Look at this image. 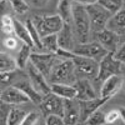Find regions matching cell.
I'll return each mask as SVG.
<instances>
[{"label":"cell","instance_id":"obj_20","mask_svg":"<svg viewBox=\"0 0 125 125\" xmlns=\"http://www.w3.org/2000/svg\"><path fill=\"white\" fill-rule=\"evenodd\" d=\"M51 93L60 96L61 99H76V89L74 85L66 84H51Z\"/></svg>","mask_w":125,"mask_h":125},{"label":"cell","instance_id":"obj_13","mask_svg":"<svg viewBox=\"0 0 125 125\" xmlns=\"http://www.w3.org/2000/svg\"><path fill=\"white\" fill-rule=\"evenodd\" d=\"M0 99L3 103L10 104V105H20V104H25L30 101L26 94L15 86H9L6 89H3Z\"/></svg>","mask_w":125,"mask_h":125},{"label":"cell","instance_id":"obj_33","mask_svg":"<svg viewBox=\"0 0 125 125\" xmlns=\"http://www.w3.org/2000/svg\"><path fill=\"white\" fill-rule=\"evenodd\" d=\"M11 109L13 108H10V104L1 101V106H0V125H8L9 114L11 111Z\"/></svg>","mask_w":125,"mask_h":125},{"label":"cell","instance_id":"obj_35","mask_svg":"<svg viewBox=\"0 0 125 125\" xmlns=\"http://www.w3.org/2000/svg\"><path fill=\"white\" fill-rule=\"evenodd\" d=\"M45 125H65V123L59 115H49L45 118Z\"/></svg>","mask_w":125,"mask_h":125},{"label":"cell","instance_id":"obj_37","mask_svg":"<svg viewBox=\"0 0 125 125\" xmlns=\"http://www.w3.org/2000/svg\"><path fill=\"white\" fill-rule=\"evenodd\" d=\"M3 44H4V46H6L10 50H15L18 48V39L14 36H6L3 40Z\"/></svg>","mask_w":125,"mask_h":125},{"label":"cell","instance_id":"obj_42","mask_svg":"<svg viewBox=\"0 0 125 125\" xmlns=\"http://www.w3.org/2000/svg\"><path fill=\"white\" fill-rule=\"evenodd\" d=\"M124 90H125V78H124Z\"/></svg>","mask_w":125,"mask_h":125},{"label":"cell","instance_id":"obj_8","mask_svg":"<svg viewBox=\"0 0 125 125\" xmlns=\"http://www.w3.org/2000/svg\"><path fill=\"white\" fill-rule=\"evenodd\" d=\"M39 108L45 118L49 115H59L61 118L64 116V99L55 95L54 93L45 95Z\"/></svg>","mask_w":125,"mask_h":125},{"label":"cell","instance_id":"obj_16","mask_svg":"<svg viewBox=\"0 0 125 125\" xmlns=\"http://www.w3.org/2000/svg\"><path fill=\"white\" fill-rule=\"evenodd\" d=\"M75 89H76V99L80 101L84 100H93L99 98L96 95L95 90H94V86L91 85V83L89 79H84V78H79L75 84H74Z\"/></svg>","mask_w":125,"mask_h":125},{"label":"cell","instance_id":"obj_14","mask_svg":"<svg viewBox=\"0 0 125 125\" xmlns=\"http://www.w3.org/2000/svg\"><path fill=\"white\" fill-rule=\"evenodd\" d=\"M64 123L65 125H76L80 121V109L78 99L64 100Z\"/></svg>","mask_w":125,"mask_h":125},{"label":"cell","instance_id":"obj_17","mask_svg":"<svg viewBox=\"0 0 125 125\" xmlns=\"http://www.w3.org/2000/svg\"><path fill=\"white\" fill-rule=\"evenodd\" d=\"M13 86H15V88L20 89L23 93H25L26 95H28V98L30 99V101H33L34 104H36V105H40V103L43 101V98L44 96L35 90V88L33 86V84L30 83V80L19 79Z\"/></svg>","mask_w":125,"mask_h":125},{"label":"cell","instance_id":"obj_34","mask_svg":"<svg viewBox=\"0 0 125 125\" xmlns=\"http://www.w3.org/2000/svg\"><path fill=\"white\" fill-rule=\"evenodd\" d=\"M39 113H36V111H30V113H28L26 114V116H25V119L23 120V123H21V125H36V123H38V120H39Z\"/></svg>","mask_w":125,"mask_h":125},{"label":"cell","instance_id":"obj_29","mask_svg":"<svg viewBox=\"0 0 125 125\" xmlns=\"http://www.w3.org/2000/svg\"><path fill=\"white\" fill-rule=\"evenodd\" d=\"M19 76H20V74L16 70L1 73V86L4 89H6L9 86H13L15 83L19 80Z\"/></svg>","mask_w":125,"mask_h":125},{"label":"cell","instance_id":"obj_9","mask_svg":"<svg viewBox=\"0 0 125 125\" xmlns=\"http://www.w3.org/2000/svg\"><path fill=\"white\" fill-rule=\"evenodd\" d=\"M73 53L78 56H85L90 58L96 61H101L105 55L108 54V51L104 49L98 41H91V43H84V44H79L75 46V49L73 50Z\"/></svg>","mask_w":125,"mask_h":125},{"label":"cell","instance_id":"obj_24","mask_svg":"<svg viewBox=\"0 0 125 125\" xmlns=\"http://www.w3.org/2000/svg\"><path fill=\"white\" fill-rule=\"evenodd\" d=\"M41 41H43V46H44V50L46 51V53L56 54V51L60 49L59 40H58V34L48 35L45 38H41Z\"/></svg>","mask_w":125,"mask_h":125},{"label":"cell","instance_id":"obj_25","mask_svg":"<svg viewBox=\"0 0 125 125\" xmlns=\"http://www.w3.org/2000/svg\"><path fill=\"white\" fill-rule=\"evenodd\" d=\"M16 60L13 59L6 53H0V73H6V71H13L16 70Z\"/></svg>","mask_w":125,"mask_h":125},{"label":"cell","instance_id":"obj_7","mask_svg":"<svg viewBox=\"0 0 125 125\" xmlns=\"http://www.w3.org/2000/svg\"><path fill=\"white\" fill-rule=\"evenodd\" d=\"M123 64L115 59L114 53H108L100 62H99V75L96 80L105 81L108 78L113 75H121Z\"/></svg>","mask_w":125,"mask_h":125},{"label":"cell","instance_id":"obj_36","mask_svg":"<svg viewBox=\"0 0 125 125\" xmlns=\"http://www.w3.org/2000/svg\"><path fill=\"white\" fill-rule=\"evenodd\" d=\"M120 119V110L113 109L109 113H106V124H113Z\"/></svg>","mask_w":125,"mask_h":125},{"label":"cell","instance_id":"obj_32","mask_svg":"<svg viewBox=\"0 0 125 125\" xmlns=\"http://www.w3.org/2000/svg\"><path fill=\"white\" fill-rule=\"evenodd\" d=\"M9 1H10V5H11L13 10L19 15L25 14L29 10V5L25 0H9Z\"/></svg>","mask_w":125,"mask_h":125},{"label":"cell","instance_id":"obj_2","mask_svg":"<svg viewBox=\"0 0 125 125\" xmlns=\"http://www.w3.org/2000/svg\"><path fill=\"white\" fill-rule=\"evenodd\" d=\"M51 84H66V85H74L78 80L75 66L73 60H62L60 59L55 66L51 70L50 74Z\"/></svg>","mask_w":125,"mask_h":125},{"label":"cell","instance_id":"obj_27","mask_svg":"<svg viewBox=\"0 0 125 125\" xmlns=\"http://www.w3.org/2000/svg\"><path fill=\"white\" fill-rule=\"evenodd\" d=\"M25 116H26L25 110L20 109V108H13L10 114H9L8 125H21Z\"/></svg>","mask_w":125,"mask_h":125},{"label":"cell","instance_id":"obj_4","mask_svg":"<svg viewBox=\"0 0 125 125\" xmlns=\"http://www.w3.org/2000/svg\"><path fill=\"white\" fill-rule=\"evenodd\" d=\"M86 11H88L89 19H90L91 31L95 33V34L99 33V31H101V30H104V29H106L109 20L113 16V14L109 11V10L103 8L99 3L86 6Z\"/></svg>","mask_w":125,"mask_h":125},{"label":"cell","instance_id":"obj_18","mask_svg":"<svg viewBox=\"0 0 125 125\" xmlns=\"http://www.w3.org/2000/svg\"><path fill=\"white\" fill-rule=\"evenodd\" d=\"M106 28L114 33H116L120 38L125 36V3L120 11L111 16Z\"/></svg>","mask_w":125,"mask_h":125},{"label":"cell","instance_id":"obj_26","mask_svg":"<svg viewBox=\"0 0 125 125\" xmlns=\"http://www.w3.org/2000/svg\"><path fill=\"white\" fill-rule=\"evenodd\" d=\"M25 25H26V28H28V30H29V33H30L31 39H33L34 48L39 49L40 51L44 50L43 41H41V38H40V35H39V33H38V30H36V28H35V25H34V23H33V20H31V19H28L26 23H25Z\"/></svg>","mask_w":125,"mask_h":125},{"label":"cell","instance_id":"obj_39","mask_svg":"<svg viewBox=\"0 0 125 125\" xmlns=\"http://www.w3.org/2000/svg\"><path fill=\"white\" fill-rule=\"evenodd\" d=\"M75 4L83 5V6H89V5H94V4H98L99 0H73Z\"/></svg>","mask_w":125,"mask_h":125},{"label":"cell","instance_id":"obj_31","mask_svg":"<svg viewBox=\"0 0 125 125\" xmlns=\"http://www.w3.org/2000/svg\"><path fill=\"white\" fill-rule=\"evenodd\" d=\"M1 31L8 36L14 31V20L9 15H1Z\"/></svg>","mask_w":125,"mask_h":125},{"label":"cell","instance_id":"obj_30","mask_svg":"<svg viewBox=\"0 0 125 125\" xmlns=\"http://www.w3.org/2000/svg\"><path fill=\"white\" fill-rule=\"evenodd\" d=\"M86 125H105L106 124V114L101 111L100 109L93 113L89 116V119L85 121Z\"/></svg>","mask_w":125,"mask_h":125},{"label":"cell","instance_id":"obj_1","mask_svg":"<svg viewBox=\"0 0 125 125\" xmlns=\"http://www.w3.org/2000/svg\"><path fill=\"white\" fill-rule=\"evenodd\" d=\"M73 25H74L75 35L80 44L88 43V39L91 31L90 19L86 11V6L74 4L73 8Z\"/></svg>","mask_w":125,"mask_h":125},{"label":"cell","instance_id":"obj_23","mask_svg":"<svg viewBox=\"0 0 125 125\" xmlns=\"http://www.w3.org/2000/svg\"><path fill=\"white\" fill-rule=\"evenodd\" d=\"M31 48L30 45H26V44H23V46L20 48L19 53L16 55V65H18V69H25L28 66V62L30 61V56L33 54L31 51Z\"/></svg>","mask_w":125,"mask_h":125},{"label":"cell","instance_id":"obj_40","mask_svg":"<svg viewBox=\"0 0 125 125\" xmlns=\"http://www.w3.org/2000/svg\"><path fill=\"white\" fill-rule=\"evenodd\" d=\"M48 1L49 0H31V4H33L35 8H41V6H44Z\"/></svg>","mask_w":125,"mask_h":125},{"label":"cell","instance_id":"obj_11","mask_svg":"<svg viewBox=\"0 0 125 125\" xmlns=\"http://www.w3.org/2000/svg\"><path fill=\"white\" fill-rule=\"evenodd\" d=\"M26 71H28V76H29L30 83L33 84V86L35 88V90L38 93H40L43 96H45V95L51 93V86H49L46 78L41 74L33 64H29L26 66Z\"/></svg>","mask_w":125,"mask_h":125},{"label":"cell","instance_id":"obj_3","mask_svg":"<svg viewBox=\"0 0 125 125\" xmlns=\"http://www.w3.org/2000/svg\"><path fill=\"white\" fill-rule=\"evenodd\" d=\"M33 23L38 30L40 38H45L48 35L58 34L64 26V20L59 15H36L33 19Z\"/></svg>","mask_w":125,"mask_h":125},{"label":"cell","instance_id":"obj_12","mask_svg":"<svg viewBox=\"0 0 125 125\" xmlns=\"http://www.w3.org/2000/svg\"><path fill=\"white\" fill-rule=\"evenodd\" d=\"M124 86V78L121 75H113L103 81V86L100 89V96L104 99H110L120 91Z\"/></svg>","mask_w":125,"mask_h":125},{"label":"cell","instance_id":"obj_5","mask_svg":"<svg viewBox=\"0 0 125 125\" xmlns=\"http://www.w3.org/2000/svg\"><path fill=\"white\" fill-rule=\"evenodd\" d=\"M74 61V66H75V73L76 76L79 78H84V79H98L99 75V61L85 58V56H78L73 59Z\"/></svg>","mask_w":125,"mask_h":125},{"label":"cell","instance_id":"obj_22","mask_svg":"<svg viewBox=\"0 0 125 125\" xmlns=\"http://www.w3.org/2000/svg\"><path fill=\"white\" fill-rule=\"evenodd\" d=\"M14 33L18 36V39H20L24 44L30 45L31 48H34V43H33V39L30 36V33L26 28L25 24L18 21V20H14Z\"/></svg>","mask_w":125,"mask_h":125},{"label":"cell","instance_id":"obj_41","mask_svg":"<svg viewBox=\"0 0 125 125\" xmlns=\"http://www.w3.org/2000/svg\"><path fill=\"white\" fill-rule=\"evenodd\" d=\"M120 110V119L123 120V123L125 124V108H121V109H119Z\"/></svg>","mask_w":125,"mask_h":125},{"label":"cell","instance_id":"obj_19","mask_svg":"<svg viewBox=\"0 0 125 125\" xmlns=\"http://www.w3.org/2000/svg\"><path fill=\"white\" fill-rule=\"evenodd\" d=\"M58 40H59V46L64 50L73 51L75 49L74 45V38H73V30L70 24H64L62 29L58 33Z\"/></svg>","mask_w":125,"mask_h":125},{"label":"cell","instance_id":"obj_10","mask_svg":"<svg viewBox=\"0 0 125 125\" xmlns=\"http://www.w3.org/2000/svg\"><path fill=\"white\" fill-rule=\"evenodd\" d=\"M96 39H98V43L105 49L108 53H115L119 49V46L123 44L121 38L116 33L109 30L108 28L99 31V33H96Z\"/></svg>","mask_w":125,"mask_h":125},{"label":"cell","instance_id":"obj_38","mask_svg":"<svg viewBox=\"0 0 125 125\" xmlns=\"http://www.w3.org/2000/svg\"><path fill=\"white\" fill-rule=\"evenodd\" d=\"M114 56H115L116 60H119L123 65H125V41L119 46V49L114 53Z\"/></svg>","mask_w":125,"mask_h":125},{"label":"cell","instance_id":"obj_21","mask_svg":"<svg viewBox=\"0 0 125 125\" xmlns=\"http://www.w3.org/2000/svg\"><path fill=\"white\" fill-rule=\"evenodd\" d=\"M73 0H59L58 1V15L64 20L65 24L73 23Z\"/></svg>","mask_w":125,"mask_h":125},{"label":"cell","instance_id":"obj_28","mask_svg":"<svg viewBox=\"0 0 125 125\" xmlns=\"http://www.w3.org/2000/svg\"><path fill=\"white\" fill-rule=\"evenodd\" d=\"M124 3L125 0H99V4L106 10H109L113 15L120 11L121 8L124 6Z\"/></svg>","mask_w":125,"mask_h":125},{"label":"cell","instance_id":"obj_6","mask_svg":"<svg viewBox=\"0 0 125 125\" xmlns=\"http://www.w3.org/2000/svg\"><path fill=\"white\" fill-rule=\"evenodd\" d=\"M60 60L56 54L50 53H34L30 56V64H33L45 78H50L51 70L55 66V64Z\"/></svg>","mask_w":125,"mask_h":125},{"label":"cell","instance_id":"obj_15","mask_svg":"<svg viewBox=\"0 0 125 125\" xmlns=\"http://www.w3.org/2000/svg\"><path fill=\"white\" fill-rule=\"evenodd\" d=\"M108 101V99H104L101 96L93 99V100H84L80 101L79 100V109H80V121L85 123L89 116L91 115L93 113H95L96 110L100 109V106H103L104 104Z\"/></svg>","mask_w":125,"mask_h":125}]
</instances>
